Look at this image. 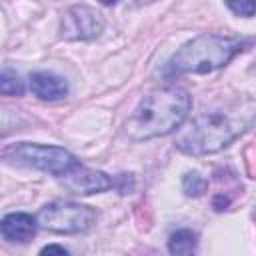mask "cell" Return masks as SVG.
<instances>
[{
  "label": "cell",
  "instance_id": "obj_6",
  "mask_svg": "<svg viewBox=\"0 0 256 256\" xmlns=\"http://www.w3.org/2000/svg\"><path fill=\"white\" fill-rule=\"evenodd\" d=\"M104 30L102 14L86 4L70 6L60 20V36L64 40H94Z\"/></svg>",
  "mask_w": 256,
  "mask_h": 256
},
{
  "label": "cell",
  "instance_id": "obj_14",
  "mask_svg": "<svg viewBox=\"0 0 256 256\" xmlns=\"http://www.w3.org/2000/svg\"><path fill=\"white\" fill-rule=\"evenodd\" d=\"M38 256H70V252L60 244H48V246H44L40 250Z\"/></svg>",
  "mask_w": 256,
  "mask_h": 256
},
{
  "label": "cell",
  "instance_id": "obj_1",
  "mask_svg": "<svg viewBox=\"0 0 256 256\" xmlns=\"http://www.w3.org/2000/svg\"><path fill=\"white\" fill-rule=\"evenodd\" d=\"M256 122L254 104H236L226 110L202 112L176 130L174 146L188 156L216 154L248 132Z\"/></svg>",
  "mask_w": 256,
  "mask_h": 256
},
{
  "label": "cell",
  "instance_id": "obj_3",
  "mask_svg": "<svg viewBox=\"0 0 256 256\" xmlns=\"http://www.w3.org/2000/svg\"><path fill=\"white\" fill-rule=\"evenodd\" d=\"M254 38H240L230 34H200L182 44L164 68L166 78H178L184 74H208L226 66L236 54L252 46Z\"/></svg>",
  "mask_w": 256,
  "mask_h": 256
},
{
  "label": "cell",
  "instance_id": "obj_2",
  "mask_svg": "<svg viewBox=\"0 0 256 256\" xmlns=\"http://www.w3.org/2000/svg\"><path fill=\"white\" fill-rule=\"evenodd\" d=\"M192 106V96L180 86H164L152 90L140 100L132 116L124 124V132L132 142L166 136L178 130Z\"/></svg>",
  "mask_w": 256,
  "mask_h": 256
},
{
  "label": "cell",
  "instance_id": "obj_5",
  "mask_svg": "<svg viewBox=\"0 0 256 256\" xmlns=\"http://www.w3.org/2000/svg\"><path fill=\"white\" fill-rule=\"evenodd\" d=\"M36 222L40 228L56 234H80L96 222V210L78 202L54 200L38 210Z\"/></svg>",
  "mask_w": 256,
  "mask_h": 256
},
{
  "label": "cell",
  "instance_id": "obj_12",
  "mask_svg": "<svg viewBox=\"0 0 256 256\" xmlns=\"http://www.w3.org/2000/svg\"><path fill=\"white\" fill-rule=\"evenodd\" d=\"M208 188V180L198 172H186L182 178V190L186 196H200Z\"/></svg>",
  "mask_w": 256,
  "mask_h": 256
},
{
  "label": "cell",
  "instance_id": "obj_11",
  "mask_svg": "<svg viewBox=\"0 0 256 256\" xmlns=\"http://www.w3.org/2000/svg\"><path fill=\"white\" fill-rule=\"evenodd\" d=\"M0 92L4 96H22L24 94V80L18 72L4 68L0 74Z\"/></svg>",
  "mask_w": 256,
  "mask_h": 256
},
{
  "label": "cell",
  "instance_id": "obj_10",
  "mask_svg": "<svg viewBox=\"0 0 256 256\" xmlns=\"http://www.w3.org/2000/svg\"><path fill=\"white\" fill-rule=\"evenodd\" d=\"M198 248V236L190 228H180L168 238V252L172 256H194Z\"/></svg>",
  "mask_w": 256,
  "mask_h": 256
},
{
  "label": "cell",
  "instance_id": "obj_13",
  "mask_svg": "<svg viewBox=\"0 0 256 256\" xmlns=\"http://www.w3.org/2000/svg\"><path fill=\"white\" fill-rule=\"evenodd\" d=\"M228 10H232L236 16L242 18H252L256 14V2L254 0H240V2H228L226 4Z\"/></svg>",
  "mask_w": 256,
  "mask_h": 256
},
{
  "label": "cell",
  "instance_id": "obj_9",
  "mask_svg": "<svg viewBox=\"0 0 256 256\" xmlns=\"http://www.w3.org/2000/svg\"><path fill=\"white\" fill-rule=\"evenodd\" d=\"M36 228H38L36 218H32L26 212L6 214L2 218V222H0L2 238L8 240V242H20V244H24V242H28V240L34 238Z\"/></svg>",
  "mask_w": 256,
  "mask_h": 256
},
{
  "label": "cell",
  "instance_id": "obj_7",
  "mask_svg": "<svg viewBox=\"0 0 256 256\" xmlns=\"http://www.w3.org/2000/svg\"><path fill=\"white\" fill-rule=\"evenodd\" d=\"M58 180L64 190H68L70 194H78V196L98 194V192H104L114 186V180L106 172L94 170V168H88L82 164H78L76 168H72L68 174H64Z\"/></svg>",
  "mask_w": 256,
  "mask_h": 256
},
{
  "label": "cell",
  "instance_id": "obj_4",
  "mask_svg": "<svg viewBox=\"0 0 256 256\" xmlns=\"http://www.w3.org/2000/svg\"><path fill=\"white\" fill-rule=\"evenodd\" d=\"M2 160L14 166H26L34 170L48 172L52 176L62 178L80 162L72 152L62 146L52 144H36V142H14L2 148Z\"/></svg>",
  "mask_w": 256,
  "mask_h": 256
},
{
  "label": "cell",
  "instance_id": "obj_8",
  "mask_svg": "<svg viewBox=\"0 0 256 256\" xmlns=\"http://www.w3.org/2000/svg\"><path fill=\"white\" fill-rule=\"evenodd\" d=\"M30 90L40 100H62L68 96V80L64 76H58L54 72L38 70L30 74Z\"/></svg>",
  "mask_w": 256,
  "mask_h": 256
}]
</instances>
